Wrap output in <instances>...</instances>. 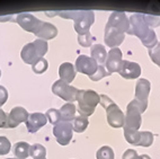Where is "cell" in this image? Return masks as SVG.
Here are the masks:
<instances>
[{
  "label": "cell",
  "instance_id": "1",
  "mask_svg": "<svg viewBox=\"0 0 160 159\" xmlns=\"http://www.w3.org/2000/svg\"><path fill=\"white\" fill-rule=\"evenodd\" d=\"M128 34L138 36L143 45L148 49H152L158 43L156 33L148 25L144 19V15L142 14H133L130 17V28Z\"/></svg>",
  "mask_w": 160,
  "mask_h": 159
},
{
  "label": "cell",
  "instance_id": "2",
  "mask_svg": "<svg viewBox=\"0 0 160 159\" xmlns=\"http://www.w3.org/2000/svg\"><path fill=\"white\" fill-rule=\"evenodd\" d=\"M58 14L63 18L74 20V31L78 35L88 33L95 22V14L92 10H67Z\"/></svg>",
  "mask_w": 160,
  "mask_h": 159
},
{
  "label": "cell",
  "instance_id": "3",
  "mask_svg": "<svg viewBox=\"0 0 160 159\" xmlns=\"http://www.w3.org/2000/svg\"><path fill=\"white\" fill-rule=\"evenodd\" d=\"M46 52H48L46 41L38 38V40H35L34 42L26 44L22 50L20 57L24 62H26L27 64L34 65L41 59H43Z\"/></svg>",
  "mask_w": 160,
  "mask_h": 159
},
{
  "label": "cell",
  "instance_id": "4",
  "mask_svg": "<svg viewBox=\"0 0 160 159\" xmlns=\"http://www.w3.org/2000/svg\"><path fill=\"white\" fill-rule=\"evenodd\" d=\"M78 100V112L79 115L82 116H90L95 111V107L98 103H100V95L96 91L88 89V90H79L77 95Z\"/></svg>",
  "mask_w": 160,
  "mask_h": 159
},
{
  "label": "cell",
  "instance_id": "5",
  "mask_svg": "<svg viewBox=\"0 0 160 159\" xmlns=\"http://www.w3.org/2000/svg\"><path fill=\"white\" fill-rule=\"evenodd\" d=\"M100 104L106 110L107 122L112 128L118 129L124 126L125 115H124L123 112L121 111V108L107 95H100Z\"/></svg>",
  "mask_w": 160,
  "mask_h": 159
},
{
  "label": "cell",
  "instance_id": "6",
  "mask_svg": "<svg viewBox=\"0 0 160 159\" xmlns=\"http://www.w3.org/2000/svg\"><path fill=\"white\" fill-rule=\"evenodd\" d=\"M147 108L140 104L138 100H133L129 103V105L126 107V115L125 121H124V129L129 130L138 131L141 126V114L146 111Z\"/></svg>",
  "mask_w": 160,
  "mask_h": 159
},
{
  "label": "cell",
  "instance_id": "7",
  "mask_svg": "<svg viewBox=\"0 0 160 159\" xmlns=\"http://www.w3.org/2000/svg\"><path fill=\"white\" fill-rule=\"evenodd\" d=\"M52 91L53 94L59 96L62 100H67L68 103H73L74 100H77V95H78V89L70 86L63 80H57L53 86H52Z\"/></svg>",
  "mask_w": 160,
  "mask_h": 159
},
{
  "label": "cell",
  "instance_id": "8",
  "mask_svg": "<svg viewBox=\"0 0 160 159\" xmlns=\"http://www.w3.org/2000/svg\"><path fill=\"white\" fill-rule=\"evenodd\" d=\"M16 22L19 24V26L23 29H25L26 32H31V33L35 34L36 36L40 33L41 28L43 27L44 23H45V22H42L38 18L34 17L33 15L26 14V13L18 15L17 17H16Z\"/></svg>",
  "mask_w": 160,
  "mask_h": 159
},
{
  "label": "cell",
  "instance_id": "9",
  "mask_svg": "<svg viewBox=\"0 0 160 159\" xmlns=\"http://www.w3.org/2000/svg\"><path fill=\"white\" fill-rule=\"evenodd\" d=\"M72 123L71 122H60L53 128V134L58 143L61 146H67L72 139Z\"/></svg>",
  "mask_w": 160,
  "mask_h": 159
},
{
  "label": "cell",
  "instance_id": "10",
  "mask_svg": "<svg viewBox=\"0 0 160 159\" xmlns=\"http://www.w3.org/2000/svg\"><path fill=\"white\" fill-rule=\"evenodd\" d=\"M98 65L99 64L92 58L87 57V55H79L76 61V70L92 77L97 71Z\"/></svg>",
  "mask_w": 160,
  "mask_h": 159
},
{
  "label": "cell",
  "instance_id": "11",
  "mask_svg": "<svg viewBox=\"0 0 160 159\" xmlns=\"http://www.w3.org/2000/svg\"><path fill=\"white\" fill-rule=\"evenodd\" d=\"M107 25L125 34V32L128 33V31L130 28V19L124 13L114 12L112 13L111 16H109Z\"/></svg>",
  "mask_w": 160,
  "mask_h": 159
},
{
  "label": "cell",
  "instance_id": "12",
  "mask_svg": "<svg viewBox=\"0 0 160 159\" xmlns=\"http://www.w3.org/2000/svg\"><path fill=\"white\" fill-rule=\"evenodd\" d=\"M122 51L118 48L111 49L109 52L107 53V58H106V68L108 74H113V72H118L122 67Z\"/></svg>",
  "mask_w": 160,
  "mask_h": 159
},
{
  "label": "cell",
  "instance_id": "13",
  "mask_svg": "<svg viewBox=\"0 0 160 159\" xmlns=\"http://www.w3.org/2000/svg\"><path fill=\"white\" fill-rule=\"evenodd\" d=\"M124 37H125L124 33L117 31V29L113 28V27L106 24L104 41H105V44H107V46H109L111 49L117 48L120 44H122V42L124 41Z\"/></svg>",
  "mask_w": 160,
  "mask_h": 159
},
{
  "label": "cell",
  "instance_id": "14",
  "mask_svg": "<svg viewBox=\"0 0 160 159\" xmlns=\"http://www.w3.org/2000/svg\"><path fill=\"white\" fill-rule=\"evenodd\" d=\"M150 81L147 79H140L138 80L135 85V100L142 104L147 108L148 106V96L150 93Z\"/></svg>",
  "mask_w": 160,
  "mask_h": 159
},
{
  "label": "cell",
  "instance_id": "15",
  "mask_svg": "<svg viewBox=\"0 0 160 159\" xmlns=\"http://www.w3.org/2000/svg\"><path fill=\"white\" fill-rule=\"evenodd\" d=\"M118 74L125 79H137L141 74V67L137 62L125 60L122 63V67H121Z\"/></svg>",
  "mask_w": 160,
  "mask_h": 159
},
{
  "label": "cell",
  "instance_id": "16",
  "mask_svg": "<svg viewBox=\"0 0 160 159\" xmlns=\"http://www.w3.org/2000/svg\"><path fill=\"white\" fill-rule=\"evenodd\" d=\"M48 122L45 114L43 113H32L29 114L28 119L26 121V126L28 130L29 133H35L40 130L41 128H43L44 125Z\"/></svg>",
  "mask_w": 160,
  "mask_h": 159
},
{
  "label": "cell",
  "instance_id": "17",
  "mask_svg": "<svg viewBox=\"0 0 160 159\" xmlns=\"http://www.w3.org/2000/svg\"><path fill=\"white\" fill-rule=\"evenodd\" d=\"M28 116H29L28 112L26 111L24 107H20V106L14 107L12 111H10V113H9V119H10L12 128H16L20 123L26 122L27 119H28Z\"/></svg>",
  "mask_w": 160,
  "mask_h": 159
},
{
  "label": "cell",
  "instance_id": "18",
  "mask_svg": "<svg viewBox=\"0 0 160 159\" xmlns=\"http://www.w3.org/2000/svg\"><path fill=\"white\" fill-rule=\"evenodd\" d=\"M59 76L60 79L66 81L67 84H70L76 77V69L73 64L70 62H64L59 67Z\"/></svg>",
  "mask_w": 160,
  "mask_h": 159
},
{
  "label": "cell",
  "instance_id": "19",
  "mask_svg": "<svg viewBox=\"0 0 160 159\" xmlns=\"http://www.w3.org/2000/svg\"><path fill=\"white\" fill-rule=\"evenodd\" d=\"M90 53H92V59H94L97 63H99V65H102L103 63L106 62V58H107V52L106 49L102 44H94L90 49Z\"/></svg>",
  "mask_w": 160,
  "mask_h": 159
},
{
  "label": "cell",
  "instance_id": "20",
  "mask_svg": "<svg viewBox=\"0 0 160 159\" xmlns=\"http://www.w3.org/2000/svg\"><path fill=\"white\" fill-rule=\"evenodd\" d=\"M61 122H71L76 117V106L72 103H67L60 108Z\"/></svg>",
  "mask_w": 160,
  "mask_h": 159
},
{
  "label": "cell",
  "instance_id": "21",
  "mask_svg": "<svg viewBox=\"0 0 160 159\" xmlns=\"http://www.w3.org/2000/svg\"><path fill=\"white\" fill-rule=\"evenodd\" d=\"M29 148H31V146L27 142H18L14 147L15 156L17 157V159H26L27 157H29Z\"/></svg>",
  "mask_w": 160,
  "mask_h": 159
},
{
  "label": "cell",
  "instance_id": "22",
  "mask_svg": "<svg viewBox=\"0 0 160 159\" xmlns=\"http://www.w3.org/2000/svg\"><path fill=\"white\" fill-rule=\"evenodd\" d=\"M89 124L88 117L82 116V115H79V116H76L73 119V122H72V129L73 131L78 132V133H81L86 130L87 126Z\"/></svg>",
  "mask_w": 160,
  "mask_h": 159
},
{
  "label": "cell",
  "instance_id": "23",
  "mask_svg": "<svg viewBox=\"0 0 160 159\" xmlns=\"http://www.w3.org/2000/svg\"><path fill=\"white\" fill-rule=\"evenodd\" d=\"M46 155V149L42 145L35 143L29 148V156L33 159H44Z\"/></svg>",
  "mask_w": 160,
  "mask_h": 159
},
{
  "label": "cell",
  "instance_id": "24",
  "mask_svg": "<svg viewBox=\"0 0 160 159\" xmlns=\"http://www.w3.org/2000/svg\"><path fill=\"white\" fill-rule=\"evenodd\" d=\"M124 136H125L126 141L131 143V145L139 146V142L141 139V132L134 130H129V129H124Z\"/></svg>",
  "mask_w": 160,
  "mask_h": 159
},
{
  "label": "cell",
  "instance_id": "25",
  "mask_svg": "<svg viewBox=\"0 0 160 159\" xmlns=\"http://www.w3.org/2000/svg\"><path fill=\"white\" fill-rule=\"evenodd\" d=\"M46 119L49 121L51 124L53 125H57L58 123L61 122V113H60V110H55V108H50L48 110L45 114Z\"/></svg>",
  "mask_w": 160,
  "mask_h": 159
},
{
  "label": "cell",
  "instance_id": "26",
  "mask_svg": "<svg viewBox=\"0 0 160 159\" xmlns=\"http://www.w3.org/2000/svg\"><path fill=\"white\" fill-rule=\"evenodd\" d=\"M96 158L97 159H114V151L108 146H104L99 148L96 152Z\"/></svg>",
  "mask_w": 160,
  "mask_h": 159
},
{
  "label": "cell",
  "instance_id": "27",
  "mask_svg": "<svg viewBox=\"0 0 160 159\" xmlns=\"http://www.w3.org/2000/svg\"><path fill=\"white\" fill-rule=\"evenodd\" d=\"M153 142V134L149 131H143L141 132V139L139 142V146L141 147H150Z\"/></svg>",
  "mask_w": 160,
  "mask_h": 159
},
{
  "label": "cell",
  "instance_id": "28",
  "mask_svg": "<svg viewBox=\"0 0 160 159\" xmlns=\"http://www.w3.org/2000/svg\"><path fill=\"white\" fill-rule=\"evenodd\" d=\"M95 41L94 36L90 34V32L86 33V34H82V35H78V42L81 46L83 48H89V46L92 45V42Z\"/></svg>",
  "mask_w": 160,
  "mask_h": 159
},
{
  "label": "cell",
  "instance_id": "29",
  "mask_svg": "<svg viewBox=\"0 0 160 159\" xmlns=\"http://www.w3.org/2000/svg\"><path fill=\"white\" fill-rule=\"evenodd\" d=\"M149 55L152 61L160 67V42H158L152 49H149Z\"/></svg>",
  "mask_w": 160,
  "mask_h": 159
},
{
  "label": "cell",
  "instance_id": "30",
  "mask_svg": "<svg viewBox=\"0 0 160 159\" xmlns=\"http://www.w3.org/2000/svg\"><path fill=\"white\" fill-rule=\"evenodd\" d=\"M0 128L1 129H12V122L9 119V114L5 113L3 110L0 108Z\"/></svg>",
  "mask_w": 160,
  "mask_h": 159
},
{
  "label": "cell",
  "instance_id": "31",
  "mask_svg": "<svg viewBox=\"0 0 160 159\" xmlns=\"http://www.w3.org/2000/svg\"><path fill=\"white\" fill-rule=\"evenodd\" d=\"M123 159H151L148 155H138L137 151L133 149H128L123 153Z\"/></svg>",
  "mask_w": 160,
  "mask_h": 159
},
{
  "label": "cell",
  "instance_id": "32",
  "mask_svg": "<svg viewBox=\"0 0 160 159\" xmlns=\"http://www.w3.org/2000/svg\"><path fill=\"white\" fill-rule=\"evenodd\" d=\"M32 67H33V71H34L35 74H43V72L46 71L48 67H49V63H48V61L43 58V59H41L38 62L35 63V64L32 65Z\"/></svg>",
  "mask_w": 160,
  "mask_h": 159
},
{
  "label": "cell",
  "instance_id": "33",
  "mask_svg": "<svg viewBox=\"0 0 160 159\" xmlns=\"http://www.w3.org/2000/svg\"><path fill=\"white\" fill-rule=\"evenodd\" d=\"M10 141L6 136H0V155H6L10 151Z\"/></svg>",
  "mask_w": 160,
  "mask_h": 159
},
{
  "label": "cell",
  "instance_id": "34",
  "mask_svg": "<svg viewBox=\"0 0 160 159\" xmlns=\"http://www.w3.org/2000/svg\"><path fill=\"white\" fill-rule=\"evenodd\" d=\"M109 74H108V72L106 71V69L104 68V65H98L97 71L95 72L94 76L89 77V78H90V79H92V80H94V81H98V80L103 79L104 77L109 76Z\"/></svg>",
  "mask_w": 160,
  "mask_h": 159
},
{
  "label": "cell",
  "instance_id": "35",
  "mask_svg": "<svg viewBox=\"0 0 160 159\" xmlns=\"http://www.w3.org/2000/svg\"><path fill=\"white\" fill-rule=\"evenodd\" d=\"M144 19L150 27H157L160 25V17L151 16V15H144Z\"/></svg>",
  "mask_w": 160,
  "mask_h": 159
},
{
  "label": "cell",
  "instance_id": "36",
  "mask_svg": "<svg viewBox=\"0 0 160 159\" xmlns=\"http://www.w3.org/2000/svg\"><path fill=\"white\" fill-rule=\"evenodd\" d=\"M7 100H8V93L5 89V87L0 86V107L7 102Z\"/></svg>",
  "mask_w": 160,
  "mask_h": 159
},
{
  "label": "cell",
  "instance_id": "37",
  "mask_svg": "<svg viewBox=\"0 0 160 159\" xmlns=\"http://www.w3.org/2000/svg\"><path fill=\"white\" fill-rule=\"evenodd\" d=\"M8 159H17V158H8Z\"/></svg>",
  "mask_w": 160,
  "mask_h": 159
},
{
  "label": "cell",
  "instance_id": "38",
  "mask_svg": "<svg viewBox=\"0 0 160 159\" xmlns=\"http://www.w3.org/2000/svg\"><path fill=\"white\" fill-rule=\"evenodd\" d=\"M0 77H1V70H0Z\"/></svg>",
  "mask_w": 160,
  "mask_h": 159
},
{
  "label": "cell",
  "instance_id": "39",
  "mask_svg": "<svg viewBox=\"0 0 160 159\" xmlns=\"http://www.w3.org/2000/svg\"><path fill=\"white\" fill-rule=\"evenodd\" d=\"M44 159H46V158H44Z\"/></svg>",
  "mask_w": 160,
  "mask_h": 159
}]
</instances>
